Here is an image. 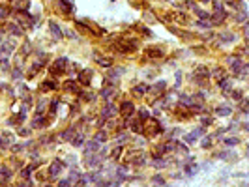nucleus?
<instances>
[{"mask_svg":"<svg viewBox=\"0 0 249 187\" xmlns=\"http://www.w3.org/2000/svg\"><path fill=\"white\" fill-rule=\"evenodd\" d=\"M210 144H212V139H210V137H206V139L202 140V148H210Z\"/></svg>","mask_w":249,"mask_h":187,"instance_id":"nucleus-24","label":"nucleus"},{"mask_svg":"<svg viewBox=\"0 0 249 187\" xmlns=\"http://www.w3.org/2000/svg\"><path fill=\"white\" fill-rule=\"evenodd\" d=\"M152 182H154V183H159V185H163V183H165V180H163V178H159V176H156Z\"/></svg>","mask_w":249,"mask_h":187,"instance_id":"nucleus-28","label":"nucleus"},{"mask_svg":"<svg viewBox=\"0 0 249 187\" xmlns=\"http://www.w3.org/2000/svg\"><path fill=\"white\" fill-rule=\"evenodd\" d=\"M113 94H114V90H113V88H107V90H103V92H101V95H103V97H107V99H111V95H113Z\"/></svg>","mask_w":249,"mask_h":187,"instance_id":"nucleus-17","label":"nucleus"},{"mask_svg":"<svg viewBox=\"0 0 249 187\" xmlns=\"http://www.w3.org/2000/svg\"><path fill=\"white\" fill-rule=\"evenodd\" d=\"M137 94H143V92H148V84H139V88H135Z\"/></svg>","mask_w":249,"mask_h":187,"instance_id":"nucleus-18","label":"nucleus"},{"mask_svg":"<svg viewBox=\"0 0 249 187\" xmlns=\"http://www.w3.org/2000/svg\"><path fill=\"white\" fill-rule=\"evenodd\" d=\"M215 77H217V79H223V69H215Z\"/></svg>","mask_w":249,"mask_h":187,"instance_id":"nucleus-29","label":"nucleus"},{"mask_svg":"<svg viewBox=\"0 0 249 187\" xmlns=\"http://www.w3.org/2000/svg\"><path fill=\"white\" fill-rule=\"evenodd\" d=\"M236 155L234 153H230V152H221L219 153V159H234Z\"/></svg>","mask_w":249,"mask_h":187,"instance_id":"nucleus-15","label":"nucleus"},{"mask_svg":"<svg viewBox=\"0 0 249 187\" xmlns=\"http://www.w3.org/2000/svg\"><path fill=\"white\" fill-rule=\"evenodd\" d=\"M163 90H165V81H159V82L152 88V92H154V94H161Z\"/></svg>","mask_w":249,"mask_h":187,"instance_id":"nucleus-8","label":"nucleus"},{"mask_svg":"<svg viewBox=\"0 0 249 187\" xmlns=\"http://www.w3.org/2000/svg\"><path fill=\"white\" fill-rule=\"evenodd\" d=\"M133 111H135V109H133V103H131V101H124V103H122V116L127 118Z\"/></svg>","mask_w":249,"mask_h":187,"instance_id":"nucleus-5","label":"nucleus"},{"mask_svg":"<svg viewBox=\"0 0 249 187\" xmlns=\"http://www.w3.org/2000/svg\"><path fill=\"white\" fill-rule=\"evenodd\" d=\"M82 142H84V137H82V135H77V137L73 139V146H81Z\"/></svg>","mask_w":249,"mask_h":187,"instance_id":"nucleus-16","label":"nucleus"},{"mask_svg":"<svg viewBox=\"0 0 249 187\" xmlns=\"http://www.w3.org/2000/svg\"><path fill=\"white\" fill-rule=\"evenodd\" d=\"M199 17H204V19H206V17H208V13H206V12H199Z\"/></svg>","mask_w":249,"mask_h":187,"instance_id":"nucleus-33","label":"nucleus"},{"mask_svg":"<svg viewBox=\"0 0 249 187\" xmlns=\"http://www.w3.org/2000/svg\"><path fill=\"white\" fill-rule=\"evenodd\" d=\"M96 60H97V64H101V65H111V64H113L111 58H103V56H97Z\"/></svg>","mask_w":249,"mask_h":187,"instance_id":"nucleus-14","label":"nucleus"},{"mask_svg":"<svg viewBox=\"0 0 249 187\" xmlns=\"http://www.w3.org/2000/svg\"><path fill=\"white\" fill-rule=\"evenodd\" d=\"M60 185H62V187H68V185H71V182H69V180H62Z\"/></svg>","mask_w":249,"mask_h":187,"instance_id":"nucleus-30","label":"nucleus"},{"mask_svg":"<svg viewBox=\"0 0 249 187\" xmlns=\"http://www.w3.org/2000/svg\"><path fill=\"white\" fill-rule=\"evenodd\" d=\"M225 17H227V12H223V9L219 8L217 13H215V17H214V23H219V21H223Z\"/></svg>","mask_w":249,"mask_h":187,"instance_id":"nucleus-10","label":"nucleus"},{"mask_svg":"<svg viewBox=\"0 0 249 187\" xmlns=\"http://www.w3.org/2000/svg\"><path fill=\"white\" fill-rule=\"evenodd\" d=\"M219 86H221V90H223V92H229V90H230V81H229V79H221Z\"/></svg>","mask_w":249,"mask_h":187,"instance_id":"nucleus-11","label":"nucleus"},{"mask_svg":"<svg viewBox=\"0 0 249 187\" xmlns=\"http://www.w3.org/2000/svg\"><path fill=\"white\" fill-rule=\"evenodd\" d=\"M6 17V9H0V19H4Z\"/></svg>","mask_w":249,"mask_h":187,"instance_id":"nucleus-34","label":"nucleus"},{"mask_svg":"<svg viewBox=\"0 0 249 187\" xmlns=\"http://www.w3.org/2000/svg\"><path fill=\"white\" fill-rule=\"evenodd\" d=\"M62 169H64V163H62V161H58V159H55V163L51 165L49 172H51V176H58V174L62 172Z\"/></svg>","mask_w":249,"mask_h":187,"instance_id":"nucleus-2","label":"nucleus"},{"mask_svg":"<svg viewBox=\"0 0 249 187\" xmlns=\"http://www.w3.org/2000/svg\"><path fill=\"white\" fill-rule=\"evenodd\" d=\"M9 30H12L15 36H21V34H23V32H21V30L17 28V25H9Z\"/></svg>","mask_w":249,"mask_h":187,"instance_id":"nucleus-21","label":"nucleus"},{"mask_svg":"<svg viewBox=\"0 0 249 187\" xmlns=\"http://www.w3.org/2000/svg\"><path fill=\"white\" fill-rule=\"evenodd\" d=\"M146 54H150L152 58H157V56H161V51L159 49H146Z\"/></svg>","mask_w":249,"mask_h":187,"instance_id":"nucleus-13","label":"nucleus"},{"mask_svg":"<svg viewBox=\"0 0 249 187\" xmlns=\"http://www.w3.org/2000/svg\"><path fill=\"white\" fill-rule=\"evenodd\" d=\"M73 135H75V129H68V131H64V133H62V139L64 140H69V139H73Z\"/></svg>","mask_w":249,"mask_h":187,"instance_id":"nucleus-12","label":"nucleus"},{"mask_svg":"<svg viewBox=\"0 0 249 187\" xmlns=\"http://www.w3.org/2000/svg\"><path fill=\"white\" fill-rule=\"evenodd\" d=\"M0 174H2V178H9V170L6 167H0Z\"/></svg>","mask_w":249,"mask_h":187,"instance_id":"nucleus-22","label":"nucleus"},{"mask_svg":"<svg viewBox=\"0 0 249 187\" xmlns=\"http://www.w3.org/2000/svg\"><path fill=\"white\" fill-rule=\"evenodd\" d=\"M230 112H232L230 107H217V114H219V116H229Z\"/></svg>","mask_w":249,"mask_h":187,"instance_id":"nucleus-9","label":"nucleus"},{"mask_svg":"<svg viewBox=\"0 0 249 187\" xmlns=\"http://www.w3.org/2000/svg\"><path fill=\"white\" fill-rule=\"evenodd\" d=\"M204 2H206V0H204Z\"/></svg>","mask_w":249,"mask_h":187,"instance_id":"nucleus-35","label":"nucleus"},{"mask_svg":"<svg viewBox=\"0 0 249 187\" xmlns=\"http://www.w3.org/2000/svg\"><path fill=\"white\" fill-rule=\"evenodd\" d=\"M114 112H116V109L113 107V103H109L105 109H103V116L105 118H111V116H114Z\"/></svg>","mask_w":249,"mask_h":187,"instance_id":"nucleus-7","label":"nucleus"},{"mask_svg":"<svg viewBox=\"0 0 249 187\" xmlns=\"http://www.w3.org/2000/svg\"><path fill=\"white\" fill-rule=\"evenodd\" d=\"M225 142H227L229 146H236V144H238V139H227Z\"/></svg>","mask_w":249,"mask_h":187,"instance_id":"nucleus-25","label":"nucleus"},{"mask_svg":"<svg viewBox=\"0 0 249 187\" xmlns=\"http://www.w3.org/2000/svg\"><path fill=\"white\" fill-rule=\"evenodd\" d=\"M97 150H99V142H97V140H90L88 144H86V148H84L86 153H94V152H97Z\"/></svg>","mask_w":249,"mask_h":187,"instance_id":"nucleus-6","label":"nucleus"},{"mask_svg":"<svg viewBox=\"0 0 249 187\" xmlns=\"http://www.w3.org/2000/svg\"><path fill=\"white\" fill-rule=\"evenodd\" d=\"M49 26H51V34L55 36L56 39H62V30H60V26L55 23V21H51V23H49Z\"/></svg>","mask_w":249,"mask_h":187,"instance_id":"nucleus-4","label":"nucleus"},{"mask_svg":"<svg viewBox=\"0 0 249 187\" xmlns=\"http://www.w3.org/2000/svg\"><path fill=\"white\" fill-rule=\"evenodd\" d=\"M204 133V129L202 127H199V129H195L193 131V133H189V135H186V142H189V144H191V142H195V140H197L200 135Z\"/></svg>","mask_w":249,"mask_h":187,"instance_id":"nucleus-3","label":"nucleus"},{"mask_svg":"<svg viewBox=\"0 0 249 187\" xmlns=\"http://www.w3.org/2000/svg\"><path fill=\"white\" fill-rule=\"evenodd\" d=\"M68 68V58H58L52 64V73H64Z\"/></svg>","mask_w":249,"mask_h":187,"instance_id":"nucleus-1","label":"nucleus"},{"mask_svg":"<svg viewBox=\"0 0 249 187\" xmlns=\"http://www.w3.org/2000/svg\"><path fill=\"white\" fill-rule=\"evenodd\" d=\"M43 86L49 88V90H52V88H56V81H55V82H52V81H45V82H43Z\"/></svg>","mask_w":249,"mask_h":187,"instance_id":"nucleus-19","label":"nucleus"},{"mask_svg":"<svg viewBox=\"0 0 249 187\" xmlns=\"http://www.w3.org/2000/svg\"><path fill=\"white\" fill-rule=\"evenodd\" d=\"M199 26H204V28H208L210 25H208V23H204V21H199Z\"/></svg>","mask_w":249,"mask_h":187,"instance_id":"nucleus-32","label":"nucleus"},{"mask_svg":"<svg viewBox=\"0 0 249 187\" xmlns=\"http://www.w3.org/2000/svg\"><path fill=\"white\" fill-rule=\"evenodd\" d=\"M23 77V73H21V69L17 68V69H13V79H21Z\"/></svg>","mask_w":249,"mask_h":187,"instance_id":"nucleus-26","label":"nucleus"},{"mask_svg":"<svg viewBox=\"0 0 249 187\" xmlns=\"http://www.w3.org/2000/svg\"><path fill=\"white\" fill-rule=\"evenodd\" d=\"M199 170V167H189V165H187V167H186V172L189 174V176H193L195 172H197Z\"/></svg>","mask_w":249,"mask_h":187,"instance_id":"nucleus-20","label":"nucleus"},{"mask_svg":"<svg viewBox=\"0 0 249 187\" xmlns=\"http://www.w3.org/2000/svg\"><path fill=\"white\" fill-rule=\"evenodd\" d=\"M200 122H202L204 125H210V124L214 122V120H212V118H204V116H202V118H200Z\"/></svg>","mask_w":249,"mask_h":187,"instance_id":"nucleus-27","label":"nucleus"},{"mask_svg":"<svg viewBox=\"0 0 249 187\" xmlns=\"http://www.w3.org/2000/svg\"><path fill=\"white\" fill-rule=\"evenodd\" d=\"M105 139H107V135L103 133V131H101V133H97V135H96V140H97V142H103Z\"/></svg>","mask_w":249,"mask_h":187,"instance_id":"nucleus-23","label":"nucleus"},{"mask_svg":"<svg viewBox=\"0 0 249 187\" xmlns=\"http://www.w3.org/2000/svg\"><path fill=\"white\" fill-rule=\"evenodd\" d=\"M221 39H227V41H229V39H232V34H223Z\"/></svg>","mask_w":249,"mask_h":187,"instance_id":"nucleus-31","label":"nucleus"}]
</instances>
